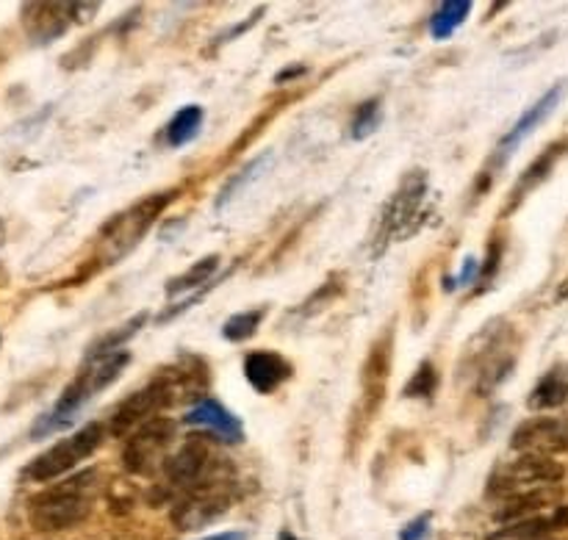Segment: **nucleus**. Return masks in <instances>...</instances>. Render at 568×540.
Masks as SVG:
<instances>
[{
  "instance_id": "nucleus-1",
  "label": "nucleus",
  "mask_w": 568,
  "mask_h": 540,
  "mask_svg": "<svg viewBox=\"0 0 568 540\" xmlns=\"http://www.w3.org/2000/svg\"><path fill=\"white\" fill-rule=\"evenodd\" d=\"M128 360H131V355L122 347H105L103 342L94 344L92 353L83 360L81 371H78L75 380L64 388V394H61V399L55 403V408L33 427V436H48V432L61 430V427L70 425V421L75 419L78 410H81L89 399H94L103 388H109L111 383L120 380Z\"/></svg>"
},
{
  "instance_id": "nucleus-2",
  "label": "nucleus",
  "mask_w": 568,
  "mask_h": 540,
  "mask_svg": "<svg viewBox=\"0 0 568 540\" xmlns=\"http://www.w3.org/2000/svg\"><path fill=\"white\" fill-rule=\"evenodd\" d=\"M94 477H98L94 471H83V475L70 477V480L39 493L31 508H28V519H31L33 530L61 532L81 524L89 510H92Z\"/></svg>"
},
{
  "instance_id": "nucleus-3",
  "label": "nucleus",
  "mask_w": 568,
  "mask_h": 540,
  "mask_svg": "<svg viewBox=\"0 0 568 540\" xmlns=\"http://www.w3.org/2000/svg\"><path fill=\"white\" fill-rule=\"evenodd\" d=\"M172 197H175V192L148 194L144 200L133 203L131 208L116 214L114 220L103 227V233H100V242H98L100 264L111 266L116 264V261L125 258L131 249H136V244L148 236L153 222L164 214V208L172 203Z\"/></svg>"
},
{
  "instance_id": "nucleus-4",
  "label": "nucleus",
  "mask_w": 568,
  "mask_h": 540,
  "mask_svg": "<svg viewBox=\"0 0 568 540\" xmlns=\"http://www.w3.org/2000/svg\"><path fill=\"white\" fill-rule=\"evenodd\" d=\"M103 436H105V427L98 425V421L81 427V430L72 432V436L61 438L59 444H53V447H50L48 452L39 455L37 460H31V466L26 469V477L33 482H50L70 475L78 463L92 458V452L100 447Z\"/></svg>"
},
{
  "instance_id": "nucleus-5",
  "label": "nucleus",
  "mask_w": 568,
  "mask_h": 540,
  "mask_svg": "<svg viewBox=\"0 0 568 540\" xmlns=\"http://www.w3.org/2000/svg\"><path fill=\"white\" fill-rule=\"evenodd\" d=\"M178 399V383L175 377H159V380L148 383L144 388H139L136 394H131L128 399H122L116 405V410L111 414L109 427L105 430L116 438L131 436V430L136 432L139 427L148 425L150 419L161 414L164 408H170Z\"/></svg>"
},
{
  "instance_id": "nucleus-6",
  "label": "nucleus",
  "mask_w": 568,
  "mask_h": 540,
  "mask_svg": "<svg viewBox=\"0 0 568 540\" xmlns=\"http://www.w3.org/2000/svg\"><path fill=\"white\" fill-rule=\"evenodd\" d=\"M560 480H564V466L558 460L538 458V455H521L519 460H514V463H508L491 477L488 493L491 497L514 499L521 497V493L552 488Z\"/></svg>"
},
{
  "instance_id": "nucleus-7",
  "label": "nucleus",
  "mask_w": 568,
  "mask_h": 540,
  "mask_svg": "<svg viewBox=\"0 0 568 540\" xmlns=\"http://www.w3.org/2000/svg\"><path fill=\"white\" fill-rule=\"evenodd\" d=\"M178 438V425L164 416H155L148 425L131 432L122 449V466L131 475H153L161 463H166V452Z\"/></svg>"
},
{
  "instance_id": "nucleus-8",
  "label": "nucleus",
  "mask_w": 568,
  "mask_h": 540,
  "mask_svg": "<svg viewBox=\"0 0 568 540\" xmlns=\"http://www.w3.org/2000/svg\"><path fill=\"white\" fill-rule=\"evenodd\" d=\"M227 508H231V491L225 482L205 477L203 482L183 491V497L178 499L172 508V524L181 532L203 530V527L214 524L220 516H225Z\"/></svg>"
},
{
  "instance_id": "nucleus-9",
  "label": "nucleus",
  "mask_w": 568,
  "mask_h": 540,
  "mask_svg": "<svg viewBox=\"0 0 568 540\" xmlns=\"http://www.w3.org/2000/svg\"><path fill=\"white\" fill-rule=\"evenodd\" d=\"M510 447L521 455H538V458H552V455L568 449V419L558 416H538L527 419L516 427Z\"/></svg>"
},
{
  "instance_id": "nucleus-10",
  "label": "nucleus",
  "mask_w": 568,
  "mask_h": 540,
  "mask_svg": "<svg viewBox=\"0 0 568 540\" xmlns=\"http://www.w3.org/2000/svg\"><path fill=\"white\" fill-rule=\"evenodd\" d=\"M422 200H425V175L416 172V175L405 177V183L399 186V192L394 194L392 203L383 208L381 220V238L388 242L394 236H408L416 231V216H419Z\"/></svg>"
},
{
  "instance_id": "nucleus-11",
  "label": "nucleus",
  "mask_w": 568,
  "mask_h": 540,
  "mask_svg": "<svg viewBox=\"0 0 568 540\" xmlns=\"http://www.w3.org/2000/svg\"><path fill=\"white\" fill-rule=\"evenodd\" d=\"M209 460H211L209 447H205L203 441H197V438H192V441L183 444L175 455L166 458L164 475L166 480H170V486L189 491V488H194L197 482L205 480Z\"/></svg>"
},
{
  "instance_id": "nucleus-12",
  "label": "nucleus",
  "mask_w": 568,
  "mask_h": 540,
  "mask_svg": "<svg viewBox=\"0 0 568 540\" xmlns=\"http://www.w3.org/2000/svg\"><path fill=\"white\" fill-rule=\"evenodd\" d=\"M486 336V333H483ZM486 353H477V366H475V375H477V391L480 394H488L494 391V388L499 386V383L505 380V377L510 375V366H514V355L505 353V342L503 338H497L494 333H488L486 336Z\"/></svg>"
},
{
  "instance_id": "nucleus-13",
  "label": "nucleus",
  "mask_w": 568,
  "mask_h": 540,
  "mask_svg": "<svg viewBox=\"0 0 568 540\" xmlns=\"http://www.w3.org/2000/svg\"><path fill=\"white\" fill-rule=\"evenodd\" d=\"M186 421L189 425L205 427V430H211L214 436H220L222 441H227V444L242 441V436H244V430H242V425H239L236 416H233L225 405L214 403V399H200L194 408H189Z\"/></svg>"
},
{
  "instance_id": "nucleus-14",
  "label": "nucleus",
  "mask_w": 568,
  "mask_h": 540,
  "mask_svg": "<svg viewBox=\"0 0 568 540\" xmlns=\"http://www.w3.org/2000/svg\"><path fill=\"white\" fill-rule=\"evenodd\" d=\"M244 375L255 391L272 394L292 377V366L277 353H250L244 360Z\"/></svg>"
},
{
  "instance_id": "nucleus-15",
  "label": "nucleus",
  "mask_w": 568,
  "mask_h": 540,
  "mask_svg": "<svg viewBox=\"0 0 568 540\" xmlns=\"http://www.w3.org/2000/svg\"><path fill=\"white\" fill-rule=\"evenodd\" d=\"M388 369H392V336H383V342H377L375 347H372L369 360H366L364 366V399L369 414H375V410L381 408Z\"/></svg>"
},
{
  "instance_id": "nucleus-16",
  "label": "nucleus",
  "mask_w": 568,
  "mask_h": 540,
  "mask_svg": "<svg viewBox=\"0 0 568 540\" xmlns=\"http://www.w3.org/2000/svg\"><path fill=\"white\" fill-rule=\"evenodd\" d=\"M560 94H564V86H555L552 92L544 94L536 105H530V111H525V114H521V120L510 128V133L503 139V144H499V159H505V155L514 153V150L519 147V144L525 142V139L530 136V133L536 131V128L541 125L549 114H552L555 105L560 103Z\"/></svg>"
},
{
  "instance_id": "nucleus-17",
  "label": "nucleus",
  "mask_w": 568,
  "mask_h": 540,
  "mask_svg": "<svg viewBox=\"0 0 568 540\" xmlns=\"http://www.w3.org/2000/svg\"><path fill=\"white\" fill-rule=\"evenodd\" d=\"M75 9V6H59V3H31L26 6V26L28 33L42 42L59 37L67 28V14Z\"/></svg>"
},
{
  "instance_id": "nucleus-18",
  "label": "nucleus",
  "mask_w": 568,
  "mask_h": 540,
  "mask_svg": "<svg viewBox=\"0 0 568 540\" xmlns=\"http://www.w3.org/2000/svg\"><path fill=\"white\" fill-rule=\"evenodd\" d=\"M566 399H568V371L558 366V369H549L547 375L538 380V386L532 388L527 405H530L532 410H555L560 408Z\"/></svg>"
},
{
  "instance_id": "nucleus-19",
  "label": "nucleus",
  "mask_w": 568,
  "mask_h": 540,
  "mask_svg": "<svg viewBox=\"0 0 568 540\" xmlns=\"http://www.w3.org/2000/svg\"><path fill=\"white\" fill-rule=\"evenodd\" d=\"M471 3L469 0H453V3H444L442 9L436 11L430 22V31L436 39H447L449 33L455 31L458 26H464V20L469 17Z\"/></svg>"
},
{
  "instance_id": "nucleus-20",
  "label": "nucleus",
  "mask_w": 568,
  "mask_h": 540,
  "mask_svg": "<svg viewBox=\"0 0 568 540\" xmlns=\"http://www.w3.org/2000/svg\"><path fill=\"white\" fill-rule=\"evenodd\" d=\"M200 125H203V109L200 105H186L175 114V120L170 122V144L181 147V144L192 142L200 133Z\"/></svg>"
},
{
  "instance_id": "nucleus-21",
  "label": "nucleus",
  "mask_w": 568,
  "mask_h": 540,
  "mask_svg": "<svg viewBox=\"0 0 568 540\" xmlns=\"http://www.w3.org/2000/svg\"><path fill=\"white\" fill-rule=\"evenodd\" d=\"M216 266H220V255H209V258L197 261V264L189 266L181 277H175V281L166 286V294H181V292H189V288H194V286H203V283L214 275Z\"/></svg>"
},
{
  "instance_id": "nucleus-22",
  "label": "nucleus",
  "mask_w": 568,
  "mask_h": 540,
  "mask_svg": "<svg viewBox=\"0 0 568 540\" xmlns=\"http://www.w3.org/2000/svg\"><path fill=\"white\" fill-rule=\"evenodd\" d=\"M564 147H566V144H555V147H549L547 153H544L541 159H538L536 164H532L530 170L525 172V177H521V181H519V186H516V192H514V194H516V200H519V197H525V192H527V189H536L538 183H541L544 177H547L549 172H552L555 161L560 159V153H564Z\"/></svg>"
},
{
  "instance_id": "nucleus-23",
  "label": "nucleus",
  "mask_w": 568,
  "mask_h": 540,
  "mask_svg": "<svg viewBox=\"0 0 568 540\" xmlns=\"http://www.w3.org/2000/svg\"><path fill=\"white\" fill-rule=\"evenodd\" d=\"M264 316H266L264 308L247 310V314H236L225 322V330L222 333H225L227 342H247V338L258 330V325Z\"/></svg>"
},
{
  "instance_id": "nucleus-24",
  "label": "nucleus",
  "mask_w": 568,
  "mask_h": 540,
  "mask_svg": "<svg viewBox=\"0 0 568 540\" xmlns=\"http://www.w3.org/2000/svg\"><path fill=\"white\" fill-rule=\"evenodd\" d=\"M381 125V100H366L353 116V139H366Z\"/></svg>"
},
{
  "instance_id": "nucleus-25",
  "label": "nucleus",
  "mask_w": 568,
  "mask_h": 540,
  "mask_svg": "<svg viewBox=\"0 0 568 540\" xmlns=\"http://www.w3.org/2000/svg\"><path fill=\"white\" fill-rule=\"evenodd\" d=\"M436 369H433L430 364H422L419 371H416L414 377H410V383L405 386V397H430L433 391H436Z\"/></svg>"
},
{
  "instance_id": "nucleus-26",
  "label": "nucleus",
  "mask_w": 568,
  "mask_h": 540,
  "mask_svg": "<svg viewBox=\"0 0 568 540\" xmlns=\"http://www.w3.org/2000/svg\"><path fill=\"white\" fill-rule=\"evenodd\" d=\"M425 532H427V516L425 519L414 521V524L403 532V540H419V538H425Z\"/></svg>"
},
{
  "instance_id": "nucleus-27",
  "label": "nucleus",
  "mask_w": 568,
  "mask_h": 540,
  "mask_svg": "<svg viewBox=\"0 0 568 540\" xmlns=\"http://www.w3.org/2000/svg\"><path fill=\"white\" fill-rule=\"evenodd\" d=\"M475 277H477V261L469 258V261H466V269L460 272L458 283H460V286H469V283L475 281Z\"/></svg>"
},
{
  "instance_id": "nucleus-28",
  "label": "nucleus",
  "mask_w": 568,
  "mask_h": 540,
  "mask_svg": "<svg viewBox=\"0 0 568 540\" xmlns=\"http://www.w3.org/2000/svg\"><path fill=\"white\" fill-rule=\"evenodd\" d=\"M209 540H242L239 536H216V538H209Z\"/></svg>"
},
{
  "instance_id": "nucleus-29",
  "label": "nucleus",
  "mask_w": 568,
  "mask_h": 540,
  "mask_svg": "<svg viewBox=\"0 0 568 540\" xmlns=\"http://www.w3.org/2000/svg\"><path fill=\"white\" fill-rule=\"evenodd\" d=\"M281 540H297V538H294V536H292V532H283V536H281Z\"/></svg>"
}]
</instances>
